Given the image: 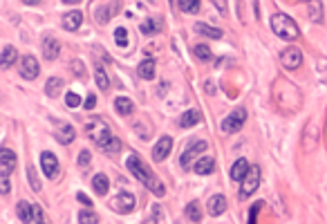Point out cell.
I'll list each match as a JSON object with an SVG mask.
<instances>
[{
	"label": "cell",
	"instance_id": "cell-42",
	"mask_svg": "<svg viewBox=\"0 0 327 224\" xmlns=\"http://www.w3.org/2000/svg\"><path fill=\"white\" fill-rule=\"evenodd\" d=\"M32 222H45V217H43V211H40V206H34V220Z\"/></svg>",
	"mask_w": 327,
	"mask_h": 224
},
{
	"label": "cell",
	"instance_id": "cell-41",
	"mask_svg": "<svg viewBox=\"0 0 327 224\" xmlns=\"http://www.w3.org/2000/svg\"><path fill=\"white\" fill-rule=\"evenodd\" d=\"M0 191H3V195H7V193H9V177L0 175Z\"/></svg>",
	"mask_w": 327,
	"mask_h": 224
},
{
	"label": "cell",
	"instance_id": "cell-47",
	"mask_svg": "<svg viewBox=\"0 0 327 224\" xmlns=\"http://www.w3.org/2000/svg\"><path fill=\"white\" fill-rule=\"evenodd\" d=\"M23 3H25V5H38L40 0H23Z\"/></svg>",
	"mask_w": 327,
	"mask_h": 224
},
{
	"label": "cell",
	"instance_id": "cell-39",
	"mask_svg": "<svg viewBox=\"0 0 327 224\" xmlns=\"http://www.w3.org/2000/svg\"><path fill=\"white\" fill-rule=\"evenodd\" d=\"M90 161H92L90 150H81V153H79V166H81V168H85V166L90 164Z\"/></svg>",
	"mask_w": 327,
	"mask_h": 224
},
{
	"label": "cell",
	"instance_id": "cell-2",
	"mask_svg": "<svg viewBox=\"0 0 327 224\" xmlns=\"http://www.w3.org/2000/svg\"><path fill=\"white\" fill-rule=\"evenodd\" d=\"M271 29H273V34L283 40H296L300 36L298 25H296L294 18L287 16V14H273L271 16Z\"/></svg>",
	"mask_w": 327,
	"mask_h": 224
},
{
	"label": "cell",
	"instance_id": "cell-3",
	"mask_svg": "<svg viewBox=\"0 0 327 224\" xmlns=\"http://www.w3.org/2000/svg\"><path fill=\"white\" fill-rule=\"evenodd\" d=\"M85 132H87V137L99 146V148L106 146L112 139V130H110V126H108V121H103L101 117H92L90 121L85 123Z\"/></svg>",
	"mask_w": 327,
	"mask_h": 224
},
{
	"label": "cell",
	"instance_id": "cell-23",
	"mask_svg": "<svg viewBox=\"0 0 327 224\" xmlns=\"http://www.w3.org/2000/svg\"><path fill=\"white\" fill-rule=\"evenodd\" d=\"M115 108L117 112L121 114V117H128V114H132V101L126 97H117L115 99Z\"/></svg>",
	"mask_w": 327,
	"mask_h": 224
},
{
	"label": "cell",
	"instance_id": "cell-30",
	"mask_svg": "<svg viewBox=\"0 0 327 224\" xmlns=\"http://www.w3.org/2000/svg\"><path fill=\"white\" fill-rule=\"evenodd\" d=\"M61 87H63V81H61L59 76H56V79L52 76V79L45 83V92H48V97H56L61 92Z\"/></svg>",
	"mask_w": 327,
	"mask_h": 224
},
{
	"label": "cell",
	"instance_id": "cell-4",
	"mask_svg": "<svg viewBox=\"0 0 327 224\" xmlns=\"http://www.w3.org/2000/svg\"><path fill=\"white\" fill-rule=\"evenodd\" d=\"M258 186H260V168H258V166H251V168L247 170L245 180H242L240 195L242 197H251L253 193L258 191Z\"/></svg>",
	"mask_w": 327,
	"mask_h": 224
},
{
	"label": "cell",
	"instance_id": "cell-15",
	"mask_svg": "<svg viewBox=\"0 0 327 224\" xmlns=\"http://www.w3.org/2000/svg\"><path fill=\"white\" fill-rule=\"evenodd\" d=\"M83 23V14L81 12H70L65 14L63 20H61V25H63V29H67V32H74V29H79Z\"/></svg>",
	"mask_w": 327,
	"mask_h": 224
},
{
	"label": "cell",
	"instance_id": "cell-7",
	"mask_svg": "<svg viewBox=\"0 0 327 224\" xmlns=\"http://www.w3.org/2000/svg\"><path fill=\"white\" fill-rule=\"evenodd\" d=\"M280 63L287 70H298L303 65V52L298 48H287L285 52H280Z\"/></svg>",
	"mask_w": 327,
	"mask_h": 224
},
{
	"label": "cell",
	"instance_id": "cell-31",
	"mask_svg": "<svg viewBox=\"0 0 327 224\" xmlns=\"http://www.w3.org/2000/svg\"><path fill=\"white\" fill-rule=\"evenodd\" d=\"M177 3H179V9L186 14L200 12V0H177Z\"/></svg>",
	"mask_w": 327,
	"mask_h": 224
},
{
	"label": "cell",
	"instance_id": "cell-19",
	"mask_svg": "<svg viewBox=\"0 0 327 224\" xmlns=\"http://www.w3.org/2000/svg\"><path fill=\"white\" fill-rule=\"evenodd\" d=\"M202 121V112L200 110H186L184 114L179 117V126L181 128H191V126H197V123Z\"/></svg>",
	"mask_w": 327,
	"mask_h": 224
},
{
	"label": "cell",
	"instance_id": "cell-16",
	"mask_svg": "<svg viewBox=\"0 0 327 224\" xmlns=\"http://www.w3.org/2000/svg\"><path fill=\"white\" fill-rule=\"evenodd\" d=\"M251 168L249 166V161L245 157H240V159H236L233 161V166H231V180H236V182H242L245 180V175H247V170Z\"/></svg>",
	"mask_w": 327,
	"mask_h": 224
},
{
	"label": "cell",
	"instance_id": "cell-36",
	"mask_svg": "<svg viewBox=\"0 0 327 224\" xmlns=\"http://www.w3.org/2000/svg\"><path fill=\"white\" fill-rule=\"evenodd\" d=\"M115 43L119 45V48H126V45H128V32H126V27H119L117 32H115Z\"/></svg>",
	"mask_w": 327,
	"mask_h": 224
},
{
	"label": "cell",
	"instance_id": "cell-37",
	"mask_svg": "<svg viewBox=\"0 0 327 224\" xmlns=\"http://www.w3.org/2000/svg\"><path fill=\"white\" fill-rule=\"evenodd\" d=\"M79 224H99V217L90 211H83L79 213Z\"/></svg>",
	"mask_w": 327,
	"mask_h": 224
},
{
	"label": "cell",
	"instance_id": "cell-43",
	"mask_svg": "<svg viewBox=\"0 0 327 224\" xmlns=\"http://www.w3.org/2000/svg\"><path fill=\"white\" fill-rule=\"evenodd\" d=\"M95 106H97V97H95V95H87V99H85V108H87V110H92Z\"/></svg>",
	"mask_w": 327,
	"mask_h": 224
},
{
	"label": "cell",
	"instance_id": "cell-32",
	"mask_svg": "<svg viewBox=\"0 0 327 224\" xmlns=\"http://www.w3.org/2000/svg\"><path fill=\"white\" fill-rule=\"evenodd\" d=\"M97 83H99L101 90H108V87H110V79H108L106 70H103L101 65H97Z\"/></svg>",
	"mask_w": 327,
	"mask_h": 224
},
{
	"label": "cell",
	"instance_id": "cell-8",
	"mask_svg": "<svg viewBox=\"0 0 327 224\" xmlns=\"http://www.w3.org/2000/svg\"><path fill=\"white\" fill-rule=\"evenodd\" d=\"M54 137H56V142L59 144H72L74 142V137H76V130L72 128V123H67V121H56L54 123Z\"/></svg>",
	"mask_w": 327,
	"mask_h": 224
},
{
	"label": "cell",
	"instance_id": "cell-21",
	"mask_svg": "<svg viewBox=\"0 0 327 224\" xmlns=\"http://www.w3.org/2000/svg\"><path fill=\"white\" fill-rule=\"evenodd\" d=\"M18 59V52H16V48H12V45H7V48L3 50V59H0V67L3 70H9L12 67V63L14 61Z\"/></svg>",
	"mask_w": 327,
	"mask_h": 224
},
{
	"label": "cell",
	"instance_id": "cell-38",
	"mask_svg": "<svg viewBox=\"0 0 327 224\" xmlns=\"http://www.w3.org/2000/svg\"><path fill=\"white\" fill-rule=\"evenodd\" d=\"M65 103H67V108H79L81 106V97L76 95V92H67V95H65Z\"/></svg>",
	"mask_w": 327,
	"mask_h": 224
},
{
	"label": "cell",
	"instance_id": "cell-10",
	"mask_svg": "<svg viewBox=\"0 0 327 224\" xmlns=\"http://www.w3.org/2000/svg\"><path fill=\"white\" fill-rule=\"evenodd\" d=\"M134 204H137V200H134L132 193H119L115 200H112V208L117 213H130Z\"/></svg>",
	"mask_w": 327,
	"mask_h": 224
},
{
	"label": "cell",
	"instance_id": "cell-22",
	"mask_svg": "<svg viewBox=\"0 0 327 224\" xmlns=\"http://www.w3.org/2000/svg\"><path fill=\"white\" fill-rule=\"evenodd\" d=\"M195 32L202 34V36H209V38H222V29H215V27H209L204 23H195Z\"/></svg>",
	"mask_w": 327,
	"mask_h": 224
},
{
	"label": "cell",
	"instance_id": "cell-48",
	"mask_svg": "<svg viewBox=\"0 0 327 224\" xmlns=\"http://www.w3.org/2000/svg\"><path fill=\"white\" fill-rule=\"evenodd\" d=\"M303 3H309V0H303Z\"/></svg>",
	"mask_w": 327,
	"mask_h": 224
},
{
	"label": "cell",
	"instance_id": "cell-34",
	"mask_svg": "<svg viewBox=\"0 0 327 224\" xmlns=\"http://www.w3.org/2000/svg\"><path fill=\"white\" fill-rule=\"evenodd\" d=\"M193 54H195L200 61H211V50H209V45H195V48H193Z\"/></svg>",
	"mask_w": 327,
	"mask_h": 224
},
{
	"label": "cell",
	"instance_id": "cell-35",
	"mask_svg": "<svg viewBox=\"0 0 327 224\" xmlns=\"http://www.w3.org/2000/svg\"><path fill=\"white\" fill-rule=\"evenodd\" d=\"M27 177H29V186H32V191L38 193L40 191V180H38V175H36L34 166H29L27 168Z\"/></svg>",
	"mask_w": 327,
	"mask_h": 224
},
{
	"label": "cell",
	"instance_id": "cell-24",
	"mask_svg": "<svg viewBox=\"0 0 327 224\" xmlns=\"http://www.w3.org/2000/svg\"><path fill=\"white\" fill-rule=\"evenodd\" d=\"M139 76L142 79H155V61L153 59H146V61H142V65H139Z\"/></svg>",
	"mask_w": 327,
	"mask_h": 224
},
{
	"label": "cell",
	"instance_id": "cell-40",
	"mask_svg": "<svg viewBox=\"0 0 327 224\" xmlns=\"http://www.w3.org/2000/svg\"><path fill=\"white\" fill-rule=\"evenodd\" d=\"M211 3L215 5L220 14H226V12H229V5H226V0H211Z\"/></svg>",
	"mask_w": 327,
	"mask_h": 224
},
{
	"label": "cell",
	"instance_id": "cell-12",
	"mask_svg": "<svg viewBox=\"0 0 327 224\" xmlns=\"http://www.w3.org/2000/svg\"><path fill=\"white\" fill-rule=\"evenodd\" d=\"M14 168H16V155L9 148H3L0 150V175L9 177V173H12Z\"/></svg>",
	"mask_w": 327,
	"mask_h": 224
},
{
	"label": "cell",
	"instance_id": "cell-29",
	"mask_svg": "<svg viewBox=\"0 0 327 224\" xmlns=\"http://www.w3.org/2000/svg\"><path fill=\"white\" fill-rule=\"evenodd\" d=\"M186 220L189 222H200L202 220V211H200V204L197 202H189V206H186Z\"/></svg>",
	"mask_w": 327,
	"mask_h": 224
},
{
	"label": "cell",
	"instance_id": "cell-45",
	"mask_svg": "<svg viewBox=\"0 0 327 224\" xmlns=\"http://www.w3.org/2000/svg\"><path fill=\"white\" fill-rule=\"evenodd\" d=\"M260 206H262V204L258 202V204L253 206V211H249V222H256V213H258V208H260Z\"/></svg>",
	"mask_w": 327,
	"mask_h": 224
},
{
	"label": "cell",
	"instance_id": "cell-27",
	"mask_svg": "<svg viewBox=\"0 0 327 224\" xmlns=\"http://www.w3.org/2000/svg\"><path fill=\"white\" fill-rule=\"evenodd\" d=\"M119 9V3H112L110 7H101L97 12V18H99V23H108L112 16H115V12Z\"/></svg>",
	"mask_w": 327,
	"mask_h": 224
},
{
	"label": "cell",
	"instance_id": "cell-9",
	"mask_svg": "<svg viewBox=\"0 0 327 224\" xmlns=\"http://www.w3.org/2000/svg\"><path fill=\"white\" fill-rule=\"evenodd\" d=\"M38 74H40L38 61H36L34 56H23V61H20V76H23L25 81H34Z\"/></svg>",
	"mask_w": 327,
	"mask_h": 224
},
{
	"label": "cell",
	"instance_id": "cell-14",
	"mask_svg": "<svg viewBox=\"0 0 327 224\" xmlns=\"http://www.w3.org/2000/svg\"><path fill=\"white\" fill-rule=\"evenodd\" d=\"M59 52H61V43H59V40H56L52 34H48V36L43 38V56H45L48 61H54L56 56H59Z\"/></svg>",
	"mask_w": 327,
	"mask_h": 224
},
{
	"label": "cell",
	"instance_id": "cell-33",
	"mask_svg": "<svg viewBox=\"0 0 327 224\" xmlns=\"http://www.w3.org/2000/svg\"><path fill=\"white\" fill-rule=\"evenodd\" d=\"M101 150H103V153H106V155H117L119 150H121V142L112 137V139H110V142H108L106 146H101Z\"/></svg>",
	"mask_w": 327,
	"mask_h": 224
},
{
	"label": "cell",
	"instance_id": "cell-5",
	"mask_svg": "<svg viewBox=\"0 0 327 224\" xmlns=\"http://www.w3.org/2000/svg\"><path fill=\"white\" fill-rule=\"evenodd\" d=\"M245 121H247V110L245 108H236V110L222 121V130H224V132H238V130L245 126Z\"/></svg>",
	"mask_w": 327,
	"mask_h": 224
},
{
	"label": "cell",
	"instance_id": "cell-6",
	"mask_svg": "<svg viewBox=\"0 0 327 224\" xmlns=\"http://www.w3.org/2000/svg\"><path fill=\"white\" fill-rule=\"evenodd\" d=\"M209 148V144L206 142H191L189 144V148L181 153V157H179V164H181V168H191V161H193L197 155H202L204 150Z\"/></svg>",
	"mask_w": 327,
	"mask_h": 224
},
{
	"label": "cell",
	"instance_id": "cell-28",
	"mask_svg": "<svg viewBox=\"0 0 327 224\" xmlns=\"http://www.w3.org/2000/svg\"><path fill=\"white\" fill-rule=\"evenodd\" d=\"M18 220L20 222H32L34 220V206H29L27 202L18 204Z\"/></svg>",
	"mask_w": 327,
	"mask_h": 224
},
{
	"label": "cell",
	"instance_id": "cell-11",
	"mask_svg": "<svg viewBox=\"0 0 327 224\" xmlns=\"http://www.w3.org/2000/svg\"><path fill=\"white\" fill-rule=\"evenodd\" d=\"M40 166H43V173L50 177V180H54L56 175H59V159H56L54 153H50V150H45L43 155H40Z\"/></svg>",
	"mask_w": 327,
	"mask_h": 224
},
{
	"label": "cell",
	"instance_id": "cell-1",
	"mask_svg": "<svg viewBox=\"0 0 327 224\" xmlns=\"http://www.w3.org/2000/svg\"><path fill=\"white\" fill-rule=\"evenodd\" d=\"M126 166H128V170H130V173H132L134 177H137V180L142 182L144 186H148V189L155 193V195L162 197L164 193H166L164 184L157 180V175H155L153 170H150L148 166L144 164L142 159H139V155H137V153H130V155H128V157H126Z\"/></svg>",
	"mask_w": 327,
	"mask_h": 224
},
{
	"label": "cell",
	"instance_id": "cell-44",
	"mask_svg": "<svg viewBox=\"0 0 327 224\" xmlns=\"http://www.w3.org/2000/svg\"><path fill=\"white\" fill-rule=\"evenodd\" d=\"M76 197H79V202H83V204H87V206H92V200L85 195V193H76Z\"/></svg>",
	"mask_w": 327,
	"mask_h": 224
},
{
	"label": "cell",
	"instance_id": "cell-26",
	"mask_svg": "<svg viewBox=\"0 0 327 224\" xmlns=\"http://www.w3.org/2000/svg\"><path fill=\"white\" fill-rule=\"evenodd\" d=\"M309 18L314 23H320L323 20V3L320 0H309Z\"/></svg>",
	"mask_w": 327,
	"mask_h": 224
},
{
	"label": "cell",
	"instance_id": "cell-13",
	"mask_svg": "<svg viewBox=\"0 0 327 224\" xmlns=\"http://www.w3.org/2000/svg\"><path fill=\"white\" fill-rule=\"evenodd\" d=\"M170 148H173V139L170 137H162L153 148V159L155 161H164L170 155Z\"/></svg>",
	"mask_w": 327,
	"mask_h": 224
},
{
	"label": "cell",
	"instance_id": "cell-46",
	"mask_svg": "<svg viewBox=\"0 0 327 224\" xmlns=\"http://www.w3.org/2000/svg\"><path fill=\"white\" fill-rule=\"evenodd\" d=\"M61 3H65V5H76V3H81V0H61Z\"/></svg>",
	"mask_w": 327,
	"mask_h": 224
},
{
	"label": "cell",
	"instance_id": "cell-17",
	"mask_svg": "<svg viewBox=\"0 0 327 224\" xmlns=\"http://www.w3.org/2000/svg\"><path fill=\"white\" fill-rule=\"evenodd\" d=\"M226 211V197L224 195H213L209 200V213L213 217L222 215V213Z\"/></svg>",
	"mask_w": 327,
	"mask_h": 224
},
{
	"label": "cell",
	"instance_id": "cell-18",
	"mask_svg": "<svg viewBox=\"0 0 327 224\" xmlns=\"http://www.w3.org/2000/svg\"><path fill=\"white\" fill-rule=\"evenodd\" d=\"M193 170H195L197 175H211V173H215V159H211V157L197 159V164H193Z\"/></svg>",
	"mask_w": 327,
	"mask_h": 224
},
{
	"label": "cell",
	"instance_id": "cell-25",
	"mask_svg": "<svg viewBox=\"0 0 327 224\" xmlns=\"http://www.w3.org/2000/svg\"><path fill=\"white\" fill-rule=\"evenodd\" d=\"M92 186H95V191L99 195H106L108 189H110V182H108V177L103 173H99V175H95V180H92Z\"/></svg>",
	"mask_w": 327,
	"mask_h": 224
},
{
	"label": "cell",
	"instance_id": "cell-20",
	"mask_svg": "<svg viewBox=\"0 0 327 224\" xmlns=\"http://www.w3.org/2000/svg\"><path fill=\"white\" fill-rule=\"evenodd\" d=\"M139 29H142L144 36L157 34V32H162V20H159V18H146L142 25H139Z\"/></svg>",
	"mask_w": 327,
	"mask_h": 224
}]
</instances>
